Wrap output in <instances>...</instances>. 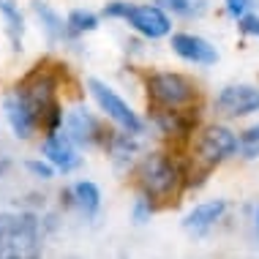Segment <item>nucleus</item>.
<instances>
[{"label": "nucleus", "instance_id": "f257e3e1", "mask_svg": "<svg viewBox=\"0 0 259 259\" xmlns=\"http://www.w3.org/2000/svg\"><path fill=\"white\" fill-rule=\"evenodd\" d=\"M137 178L145 197H150L153 202H164L178 194V188L186 180V172L169 153H150L142 158Z\"/></svg>", "mask_w": 259, "mask_h": 259}, {"label": "nucleus", "instance_id": "f03ea898", "mask_svg": "<svg viewBox=\"0 0 259 259\" xmlns=\"http://www.w3.org/2000/svg\"><path fill=\"white\" fill-rule=\"evenodd\" d=\"M145 90L153 107L158 109H186L197 101L199 90L186 74L178 71H153L145 79Z\"/></svg>", "mask_w": 259, "mask_h": 259}, {"label": "nucleus", "instance_id": "7ed1b4c3", "mask_svg": "<svg viewBox=\"0 0 259 259\" xmlns=\"http://www.w3.org/2000/svg\"><path fill=\"white\" fill-rule=\"evenodd\" d=\"M237 153H240V137H237L229 125L213 123V125H205V128L199 131L197 161L205 169H213V166L229 161L232 156H237Z\"/></svg>", "mask_w": 259, "mask_h": 259}, {"label": "nucleus", "instance_id": "20e7f679", "mask_svg": "<svg viewBox=\"0 0 259 259\" xmlns=\"http://www.w3.org/2000/svg\"><path fill=\"white\" fill-rule=\"evenodd\" d=\"M88 90H90V96H93V101L99 104V109L117 125V128L128 131V134H134V137H139L145 131V120L131 109V104L125 101L123 96H117L115 90L107 85V82L88 79Z\"/></svg>", "mask_w": 259, "mask_h": 259}, {"label": "nucleus", "instance_id": "39448f33", "mask_svg": "<svg viewBox=\"0 0 259 259\" xmlns=\"http://www.w3.org/2000/svg\"><path fill=\"white\" fill-rule=\"evenodd\" d=\"M63 131H66V134L71 137V142L79 145V148L107 145L109 137H112V131L104 128V123L88 109H71L68 112L66 120H63Z\"/></svg>", "mask_w": 259, "mask_h": 259}, {"label": "nucleus", "instance_id": "423d86ee", "mask_svg": "<svg viewBox=\"0 0 259 259\" xmlns=\"http://www.w3.org/2000/svg\"><path fill=\"white\" fill-rule=\"evenodd\" d=\"M213 107L224 117H248V115H254V112H259V88L246 85V82L227 85V88L219 90Z\"/></svg>", "mask_w": 259, "mask_h": 259}, {"label": "nucleus", "instance_id": "0eeeda50", "mask_svg": "<svg viewBox=\"0 0 259 259\" xmlns=\"http://www.w3.org/2000/svg\"><path fill=\"white\" fill-rule=\"evenodd\" d=\"M125 22L134 27L139 36H145V38H150V41H158V38L172 36L169 11H164L158 3H150V6H131L128 14H125Z\"/></svg>", "mask_w": 259, "mask_h": 259}, {"label": "nucleus", "instance_id": "6e6552de", "mask_svg": "<svg viewBox=\"0 0 259 259\" xmlns=\"http://www.w3.org/2000/svg\"><path fill=\"white\" fill-rule=\"evenodd\" d=\"M169 47L180 60L194 63V66H215L219 63V50L207 38L194 36V33H172Z\"/></svg>", "mask_w": 259, "mask_h": 259}, {"label": "nucleus", "instance_id": "1a4fd4ad", "mask_svg": "<svg viewBox=\"0 0 259 259\" xmlns=\"http://www.w3.org/2000/svg\"><path fill=\"white\" fill-rule=\"evenodd\" d=\"M227 207H229L227 199H207V202H199V205H194V207L186 213L183 229H186L188 235H194V237L207 235L210 229H213L215 224L224 219Z\"/></svg>", "mask_w": 259, "mask_h": 259}, {"label": "nucleus", "instance_id": "9d476101", "mask_svg": "<svg viewBox=\"0 0 259 259\" xmlns=\"http://www.w3.org/2000/svg\"><path fill=\"white\" fill-rule=\"evenodd\" d=\"M41 153H44V158L60 172H71L82 164V158L76 156V145L71 142V137H68L66 131L47 134L44 145H41Z\"/></svg>", "mask_w": 259, "mask_h": 259}, {"label": "nucleus", "instance_id": "9b49d317", "mask_svg": "<svg viewBox=\"0 0 259 259\" xmlns=\"http://www.w3.org/2000/svg\"><path fill=\"white\" fill-rule=\"evenodd\" d=\"M6 117L11 123V131L19 139H30L38 131V112L27 104L19 93L6 99Z\"/></svg>", "mask_w": 259, "mask_h": 259}, {"label": "nucleus", "instance_id": "f8f14e48", "mask_svg": "<svg viewBox=\"0 0 259 259\" xmlns=\"http://www.w3.org/2000/svg\"><path fill=\"white\" fill-rule=\"evenodd\" d=\"M153 123L158 125L161 134H169V137H186L194 131L197 125V115H191L186 109H158L156 107V115H153Z\"/></svg>", "mask_w": 259, "mask_h": 259}, {"label": "nucleus", "instance_id": "ddd939ff", "mask_svg": "<svg viewBox=\"0 0 259 259\" xmlns=\"http://www.w3.org/2000/svg\"><path fill=\"white\" fill-rule=\"evenodd\" d=\"M74 197H76V207H79L88 219H93V215L99 213V207H101V188L96 186L93 180H79V183L74 186Z\"/></svg>", "mask_w": 259, "mask_h": 259}, {"label": "nucleus", "instance_id": "4468645a", "mask_svg": "<svg viewBox=\"0 0 259 259\" xmlns=\"http://www.w3.org/2000/svg\"><path fill=\"white\" fill-rule=\"evenodd\" d=\"M156 3L164 11L175 14V17H183V19H199L210 9L207 0H156Z\"/></svg>", "mask_w": 259, "mask_h": 259}, {"label": "nucleus", "instance_id": "2eb2a0df", "mask_svg": "<svg viewBox=\"0 0 259 259\" xmlns=\"http://www.w3.org/2000/svg\"><path fill=\"white\" fill-rule=\"evenodd\" d=\"M96 27H99V17H96L93 11L74 9V11L66 17V33H68V38H76V36H85V33H93Z\"/></svg>", "mask_w": 259, "mask_h": 259}, {"label": "nucleus", "instance_id": "dca6fc26", "mask_svg": "<svg viewBox=\"0 0 259 259\" xmlns=\"http://www.w3.org/2000/svg\"><path fill=\"white\" fill-rule=\"evenodd\" d=\"M0 14H3V19H6V27H9L11 41L17 44V50H19V38H22V30H25V19H22V11H19L17 0H0Z\"/></svg>", "mask_w": 259, "mask_h": 259}, {"label": "nucleus", "instance_id": "f3484780", "mask_svg": "<svg viewBox=\"0 0 259 259\" xmlns=\"http://www.w3.org/2000/svg\"><path fill=\"white\" fill-rule=\"evenodd\" d=\"M33 11L38 14V19H41V25H44V30L50 33V38H63V36H68L63 17H58V14H55L47 3H41V0H33Z\"/></svg>", "mask_w": 259, "mask_h": 259}, {"label": "nucleus", "instance_id": "a211bd4d", "mask_svg": "<svg viewBox=\"0 0 259 259\" xmlns=\"http://www.w3.org/2000/svg\"><path fill=\"white\" fill-rule=\"evenodd\" d=\"M240 156L243 158H259V123L248 125L246 131L240 134Z\"/></svg>", "mask_w": 259, "mask_h": 259}, {"label": "nucleus", "instance_id": "6ab92c4d", "mask_svg": "<svg viewBox=\"0 0 259 259\" xmlns=\"http://www.w3.org/2000/svg\"><path fill=\"white\" fill-rule=\"evenodd\" d=\"M150 215H153V199L150 197H139L137 202H134V207H131V219H134V224H148L150 221Z\"/></svg>", "mask_w": 259, "mask_h": 259}, {"label": "nucleus", "instance_id": "aec40b11", "mask_svg": "<svg viewBox=\"0 0 259 259\" xmlns=\"http://www.w3.org/2000/svg\"><path fill=\"white\" fill-rule=\"evenodd\" d=\"M25 169L33 175V178H41V180H52L55 178V166L50 161H25Z\"/></svg>", "mask_w": 259, "mask_h": 259}, {"label": "nucleus", "instance_id": "412c9836", "mask_svg": "<svg viewBox=\"0 0 259 259\" xmlns=\"http://www.w3.org/2000/svg\"><path fill=\"white\" fill-rule=\"evenodd\" d=\"M237 27H240L243 36H259V17L256 14H243L240 19H237Z\"/></svg>", "mask_w": 259, "mask_h": 259}, {"label": "nucleus", "instance_id": "4be33fe9", "mask_svg": "<svg viewBox=\"0 0 259 259\" xmlns=\"http://www.w3.org/2000/svg\"><path fill=\"white\" fill-rule=\"evenodd\" d=\"M251 6H254V0H224V9H227V14L235 19H240L243 14H248Z\"/></svg>", "mask_w": 259, "mask_h": 259}, {"label": "nucleus", "instance_id": "5701e85b", "mask_svg": "<svg viewBox=\"0 0 259 259\" xmlns=\"http://www.w3.org/2000/svg\"><path fill=\"white\" fill-rule=\"evenodd\" d=\"M128 9H131V3H123V0H112V3L104 6V11H101V14H104L107 19H125Z\"/></svg>", "mask_w": 259, "mask_h": 259}, {"label": "nucleus", "instance_id": "b1692460", "mask_svg": "<svg viewBox=\"0 0 259 259\" xmlns=\"http://www.w3.org/2000/svg\"><path fill=\"white\" fill-rule=\"evenodd\" d=\"M60 205H63V207H76L74 186H71V188H63V191H60Z\"/></svg>", "mask_w": 259, "mask_h": 259}, {"label": "nucleus", "instance_id": "393cba45", "mask_svg": "<svg viewBox=\"0 0 259 259\" xmlns=\"http://www.w3.org/2000/svg\"><path fill=\"white\" fill-rule=\"evenodd\" d=\"M25 205H27V207H44V197H41V194H30Z\"/></svg>", "mask_w": 259, "mask_h": 259}, {"label": "nucleus", "instance_id": "a878e982", "mask_svg": "<svg viewBox=\"0 0 259 259\" xmlns=\"http://www.w3.org/2000/svg\"><path fill=\"white\" fill-rule=\"evenodd\" d=\"M9 169H11V161H6V158H3V161H0V178H3V175L9 172Z\"/></svg>", "mask_w": 259, "mask_h": 259}, {"label": "nucleus", "instance_id": "bb28decb", "mask_svg": "<svg viewBox=\"0 0 259 259\" xmlns=\"http://www.w3.org/2000/svg\"><path fill=\"white\" fill-rule=\"evenodd\" d=\"M3 259H22V251H9Z\"/></svg>", "mask_w": 259, "mask_h": 259}, {"label": "nucleus", "instance_id": "cd10ccee", "mask_svg": "<svg viewBox=\"0 0 259 259\" xmlns=\"http://www.w3.org/2000/svg\"><path fill=\"white\" fill-rule=\"evenodd\" d=\"M6 254H9V248H6V246H3V243H0V259H3Z\"/></svg>", "mask_w": 259, "mask_h": 259}, {"label": "nucleus", "instance_id": "c85d7f7f", "mask_svg": "<svg viewBox=\"0 0 259 259\" xmlns=\"http://www.w3.org/2000/svg\"><path fill=\"white\" fill-rule=\"evenodd\" d=\"M71 259H74V256H71Z\"/></svg>", "mask_w": 259, "mask_h": 259}]
</instances>
